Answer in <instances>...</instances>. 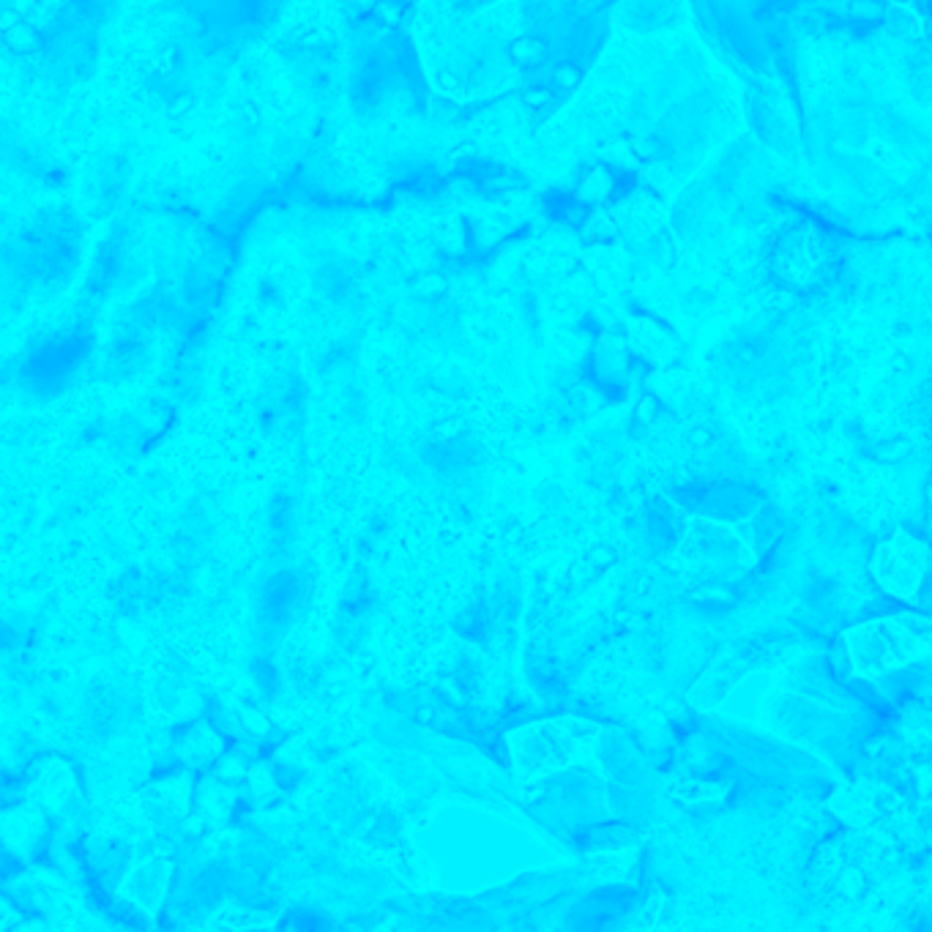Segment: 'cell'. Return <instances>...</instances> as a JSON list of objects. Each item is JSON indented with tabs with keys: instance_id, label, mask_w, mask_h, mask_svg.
Instances as JSON below:
<instances>
[{
	"instance_id": "obj_1",
	"label": "cell",
	"mask_w": 932,
	"mask_h": 932,
	"mask_svg": "<svg viewBox=\"0 0 932 932\" xmlns=\"http://www.w3.org/2000/svg\"><path fill=\"white\" fill-rule=\"evenodd\" d=\"M924 572V547L916 545L910 536H899L897 542L886 545L877 556V575L883 586H888L899 596H910L918 586Z\"/></svg>"
},
{
	"instance_id": "obj_2",
	"label": "cell",
	"mask_w": 932,
	"mask_h": 932,
	"mask_svg": "<svg viewBox=\"0 0 932 932\" xmlns=\"http://www.w3.org/2000/svg\"><path fill=\"white\" fill-rule=\"evenodd\" d=\"M115 6H118V0H69V12L94 28L96 23L107 20L115 12Z\"/></svg>"
}]
</instances>
